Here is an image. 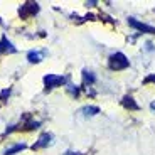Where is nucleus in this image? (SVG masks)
I'll return each instance as SVG.
<instances>
[{
  "label": "nucleus",
  "mask_w": 155,
  "mask_h": 155,
  "mask_svg": "<svg viewBox=\"0 0 155 155\" xmlns=\"http://www.w3.org/2000/svg\"><path fill=\"white\" fill-rule=\"evenodd\" d=\"M46 54H47L46 49H32L27 52V61L31 62V64H37V62H41L46 58Z\"/></svg>",
  "instance_id": "7"
},
{
  "label": "nucleus",
  "mask_w": 155,
  "mask_h": 155,
  "mask_svg": "<svg viewBox=\"0 0 155 155\" xmlns=\"http://www.w3.org/2000/svg\"><path fill=\"white\" fill-rule=\"evenodd\" d=\"M150 110H152V111H155V101H152V103H150Z\"/></svg>",
  "instance_id": "16"
},
{
  "label": "nucleus",
  "mask_w": 155,
  "mask_h": 155,
  "mask_svg": "<svg viewBox=\"0 0 155 155\" xmlns=\"http://www.w3.org/2000/svg\"><path fill=\"white\" fill-rule=\"evenodd\" d=\"M8 94H10V88L4 89V91L0 93V101H5V98H8Z\"/></svg>",
  "instance_id": "13"
},
{
  "label": "nucleus",
  "mask_w": 155,
  "mask_h": 155,
  "mask_svg": "<svg viewBox=\"0 0 155 155\" xmlns=\"http://www.w3.org/2000/svg\"><path fill=\"white\" fill-rule=\"evenodd\" d=\"M148 83H153L155 84V74H150V76H147L143 79V84H148Z\"/></svg>",
  "instance_id": "14"
},
{
  "label": "nucleus",
  "mask_w": 155,
  "mask_h": 155,
  "mask_svg": "<svg viewBox=\"0 0 155 155\" xmlns=\"http://www.w3.org/2000/svg\"><path fill=\"white\" fill-rule=\"evenodd\" d=\"M83 81H84V84L91 86L94 81H96V76H94V74L91 73V71L84 69V71H83Z\"/></svg>",
  "instance_id": "12"
},
{
  "label": "nucleus",
  "mask_w": 155,
  "mask_h": 155,
  "mask_svg": "<svg viewBox=\"0 0 155 155\" xmlns=\"http://www.w3.org/2000/svg\"><path fill=\"white\" fill-rule=\"evenodd\" d=\"M52 143H54V135L49 133V132H44V133H41V137L37 138V142L32 145V150H42V148L51 147Z\"/></svg>",
  "instance_id": "5"
},
{
  "label": "nucleus",
  "mask_w": 155,
  "mask_h": 155,
  "mask_svg": "<svg viewBox=\"0 0 155 155\" xmlns=\"http://www.w3.org/2000/svg\"><path fill=\"white\" fill-rule=\"evenodd\" d=\"M121 106L127 110H132V111H138L140 106L135 103V100H133V96H130V94H127V96H123V100H121Z\"/></svg>",
  "instance_id": "9"
},
{
  "label": "nucleus",
  "mask_w": 155,
  "mask_h": 155,
  "mask_svg": "<svg viewBox=\"0 0 155 155\" xmlns=\"http://www.w3.org/2000/svg\"><path fill=\"white\" fill-rule=\"evenodd\" d=\"M64 155H83V153H79V152H66Z\"/></svg>",
  "instance_id": "15"
},
{
  "label": "nucleus",
  "mask_w": 155,
  "mask_h": 155,
  "mask_svg": "<svg viewBox=\"0 0 155 155\" xmlns=\"http://www.w3.org/2000/svg\"><path fill=\"white\" fill-rule=\"evenodd\" d=\"M25 148H27V145H25V143H15V145H12V147L5 148L4 155H15V153H19V152L25 150Z\"/></svg>",
  "instance_id": "10"
},
{
  "label": "nucleus",
  "mask_w": 155,
  "mask_h": 155,
  "mask_svg": "<svg viewBox=\"0 0 155 155\" xmlns=\"http://www.w3.org/2000/svg\"><path fill=\"white\" fill-rule=\"evenodd\" d=\"M42 125L41 120H34L31 113H24L22 120L19 121L17 125H10V127L5 130V135L7 133H14V132H29V130H35Z\"/></svg>",
  "instance_id": "1"
},
{
  "label": "nucleus",
  "mask_w": 155,
  "mask_h": 155,
  "mask_svg": "<svg viewBox=\"0 0 155 155\" xmlns=\"http://www.w3.org/2000/svg\"><path fill=\"white\" fill-rule=\"evenodd\" d=\"M128 24H130L133 29L142 31V32H145V34H155V27L147 25V24H142V22H138V20H135V19H128Z\"/></svg>",
  "instance_id": "8"
},
{
  "label": "nucleus",
  "mask_w": 155,
  "mask_h": 155,
  "mask_svg": "<svg viewBox=\"0 0 155 155\" xmlns=\"http://www.w3.org/2000/svg\"><path fill=\"white\" fill-rule=\"evenodd\" d=\"M79 113H81L83 116H96L98 113H100V108H98V106H84V108L79 110Z\"/></svg>",
  "instance_id": "11"
},
{
  "label": "nucleus",
  "mask_w": 155,
  "mask_h": 155,
  "mask_svg": "<svg viewBox=\"0 0 155 155\" xmlns=\"http://www.w3.org/2000/svg\"><path fill=\"white\" fill-rule=\"evenodd\" d=\"M15 52H17V47L10 42V39L4 34L0 37V54H15Z\"/></svg>",
  "instance_id": "6"
},
{
  "label": "nucleus",
  "mask_w": 155,
  "mask_h": 155,
  "mask_svg": "<svg viewBox=\"0 0 155 155\" xmlns=\"http://www.w3.org/2000/svg\"><path fill=\"white\" fill-rule=\"evenodd\" d=\"M37 12H39L37 2H25V4H22L19 7V15H20V19H24V20L31 19V17L35 15Z\"/></svg>",
  "instance_id": "4"
},
{
  "label": "nucleus",
  "mask_w": 155,
  "mask_h": 155,
  "mask_svg": "<svg viewBox=\"0 0 155 155\" xmlns=\"http://www.w3.org/2000/svg\"><path fill=\"white\" fill-rule=\"evenodd\" d=\"M108 68L111 71H123L130 68V61H128V58L123 52H115L108 59Z\"/></svg>",
  "instance_id": "2"
},
{
  "label": "nucleus",
  "mask_w": 155,
  "mask_h": 155,
  "mask_svg": "<svg viewBox=\"0 0 155 155\" xmlns=\"http://www.w3.org/2000/svg\"><path fill=\"white\" fill-rule=\"evenodd\" d=\"M42 81H44V86H46V91H51V89H54V88L64 86L68 81V78L61 76V74H46Z\"/></svg>",
  "instance_id": "3"
}]
</instances>
